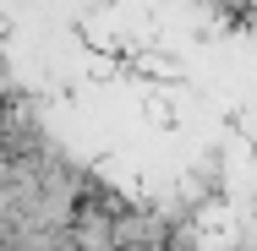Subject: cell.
<instances>
[{
  "instance_id": "obj_1",
  "label": "cell",
  "mask_w": 257,
  "mask_h": 251,
  "mask_svg": "<svg viewBox=\"0 0 257 251\" xmlns=\"http://www.w3.org/2000/svg\"><path fill=\"white\" fill-rule=\"evenodd\" d=\"M175 240V224L170 213H154V207H115L109 218V251H164Z\"/></svg>"
},
{
  "instance_id": "obj_2",
  "label": "cell",
  "mask_w": 257,
  "mask_h": 251,
  "mask_svg": "<svg viewBox=\"0 0 257 251\" xmlns=\"http://www.w3.org/2000/svg\"><path fill=\"white\" fill-rule=\"evenodd\" d=\"M6 104L11 99H0V148H6Z\"/></svg>"
}]
</instances>
